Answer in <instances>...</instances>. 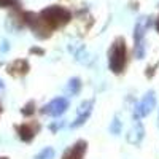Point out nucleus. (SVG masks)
Masks as SVG:
<instances>
[{
	"mask_svg": "<svg viewBox=\"0 0 159 159\" xmlns=\"http://www.w3.org/2000/svg\"><path fill=\"white\" fill-rule=\"evenodd\" d=\"M40 18L43 19V22L48 25L51 30H54L57 27L65 25L72 19V13L67 8H64V7L51 5V7H46L45 10L40 11Z\"/></svg>",
	"mask_w": 159,
	"mask_h": 159,
	"instance_id": "nucleus-1",
	"label": "nucleus"
},
{
	"mask_svg": "<svg viewBox=\"0 0 159 159\" xmlns=\"http://www.w3.org/2000/svg\"><path fill=\"white\" fill-rule=\"evenodd\" d=\"M126 57H127L126 42H124L123 37H118L108 49V67H110V70L116 75L123 73L124 67H126Z\"/></svg>",
	"mask_w": 159,
	"mask_h": 159,
	"instance_id": "nucleus-2",
	"label": "nucleus"
},
{
	"mask_svg": "<svg viewBox=\"0 0 159 159\" xmlns=\"http://www.w3.org/2000/svg\"><path fill=\"white\" fill-rule=\"evenodd\" d=\"M150 27V18H140L134 27V54L137 59L145 57V34Z\"/></svg>",
	"mask_w": 159,
	"mask_h": 159,
	"instance_id": "nucleus-3",
	"label": "nucleus"
},
{
	"mask_svg": "<svg viewBox=\"0 0 159 159\" xmlns=\"http://www.w3.org/2000/svg\"><path fill=\"white\" fill-rule=\"evenodd\" d=\"M22 19L34 30V34L38 38H48L51 35V29L43 22V19L40 18V15H35V13H32V11H24Z\"/></svg>",
	"mask_w": 159,
	"mask_h": 159,
	"instance_id": "nucleus-4",
	"label": "nucleus"
},
{
	"mask_svg": "<svg viewBox=\"0 0 159 159\" xmlns=\"http://www.w3.org/2000/svg\"><path fill=\"white\" fill-rule=\"evenodd\" d=\"M154 105H156L154 91H150V92H147V94L143 96V99L135 105V108H134V118H135V119H140V118H143V116H147L148 113L153 111Z\"/></svg>",
	"mask_w": 159,
	"mask_h": 159,
	"instance_id": "nucleus-5",
	"label": "nucleus"
},
{
	"mask_svg": "<svg viewBox=\"0 0 159 159\" xmlns=\"http://www.w3.org/2000/svg\"><path fill=\"white\" fill-rule=\"evenodd\" d=\"M69 108V100L65 97H56L52 99L49 103H46L45 107L42 108V113L43 115H49L52 118H59L62 116Z\"/></svg>",
	"mask_w": 159,
	"mask_h": 159,
	"instance_id": "nucleus-6",
	"label": "nucleus"
},
{
	"mask_svg": "<svg viewBox=\"0 0 159 159\" xmlns=\"http://www.w3.org/2000/svg\"><path fill=\"white\" fill-rule=\"evenodd\" d=\"M92 107H94V100H86V102H83L81 105H80L78 116L72 123V127H80L81 124H84L88 121V118L91 116V113H92Z\"/></svg>",
	"mask_w": 159,
	"mask_h": 159,
	"instance_id": "nucleus-7",
	"label": "nucleus"
},
{
	"mask_svg": "<svg viewBox=\"0 0 159 159\" xmlns=\"http://www.w3.org/2000/svg\"><path fill=\"white\" fill-rule=\"evenodd\" d=\"M88 148V142L86 140H78L73 147L67 148L62 156V159H83L84 153Z\"/></svg>",
	"mask_w": 159,
	"mask_h": 159,
	"instance_id": "nucleus-8",
	"label": "nucleus"
},
{
	"mask_svg": "<svg viewBox=\"0 0 159 159\" xmlns=\"http://www.w3.org/2000/svg\"><path fill=\"white\" fill-rule=\"evenodd\" d=\"M30 70V65L25 59H16L8 65V73L13 76H24Z\"/></svg>",
	"mask_w": 159,
	"mask_h": 159,
	"instance_id": "nucleus-9",
	"label": "nucleus"
},
{
	"mask_svg": "<svg viewBox=\"0 0 159 159\" xmlns=\"http://www.w3.org/2000/svg\"><path fill=\"white\" fill-rule=\"evenodd\" d=\"M16 130H18L19 139H21L22 142H25V143L32 142L34 137H35V129H34L30 124H21V126L16 127Z\"/></svg>",
	"mask_w": 159,
	"mask_h": 159,
	"instance_id": "nucleus-10",
	"label": "nucleus"
},
{
	"mask_svg": "<svg viewBox=\"0 0 159 159\" xmlns=\"http://www.w3.org/2000/svg\"><path fill=\"white\" fill-rule=\"evenodd\" d=\"M80 89H81V80L80 78H72L70 81H69V86H67V92L72 96L78 94Z\"/></svg>",
	"mask_w": 159,
	"mask_h": 159,
	"instance_id": "nucleus-11",
	"label": "nucleus"
},
{
	"mask_svg": "<svg viewBox=\"0 0 159 159\" xmlns=\"http://www.w3.org/2000/svg\"><path fill=\"white\" fill-rule=\"evenodd\" d=\"M135 121H137V123H135V127H137V130H132V132H130V134H134V135H135V139L132 140L130 143H135V145H139V143L142 142V139H143L145 130H143V126L139 123V119H135Z\"/></svg>",
	"mask_w": 159,
	"mask_h": 159,
	"instance_id": "nucleus-12",
	"label": "nucleus"
},
{
	"mask_svg": "<svg viewBox=\"0 0 159 159\" xmlns=\"http://www.w3.org/2000/svg\"><path fill=\"white\" fill-rule=\"evenodd\" d=\"M35 159H54V150L51 147H46L35 156Z\"/></svg>",
	"mask_w": 159,
	"mask_h": 159,
	"instance_id": "nucleus-13",
	"label": "nucleus"
},
{
	"mask_svg": "<svg viewBox=\"0 0 159 159\" xmlns=\"http://www.w3.org/2000/svg\"><path fill=\"white\" fill-rule=\"evenodd\" d=\"M34 110H35V103L30 100V102H29V103H27V105H25V107L21 110V113H22L24 116H30V115L34 113Z\"/></svg>",
	"mask_w": 159,
	"mask_h": 159,
	"instance_id": "nucleus-14",
	"label": "nucleus"
},
{
	"mask_svg": "<svg viewBox=\"0 0 159 159\" xmlns=\"http://www.w3.org/2000/svg\"><path fill=\"white\" fill-rule=\"evenodd\" d=\"M110 132H111L113 135H118L119 132H121V124H119L118 118H115V119H113V123H111V126H110Z\"/></svg>",
	"mask_w": 159,
	"mask_h": 159,
	"instance_id": "nucleus-15",
	"label": "nucleus"
},
{
	"mask_svg": "<svg viewBox=\"0 0 159 159\" xmlns=\"http://www.w3.org/2000/svg\"><path fill=\"white\" fill-rule=\"evenodd\" d=\"M8 7H19V0H0V8Z\"/></svg>",
	"mask_w": 159,
	"mask_h": 159,
	"instance_id": "nucleus-16",
	"label": "nucleus"
},
{
	"mask_svg": "<svg viewBox=\"0 0 159 159\" xmlns=\"http://www.w3.org/2000/svg\"><path fill=\"white\" fill-rule=\"evenodd\" d=\"M30 52H37V54H43V51L42 49H37V48H32Z\"/></svg>",
	"mask_w": 159,
	"mask_h": 159,
	"instance_id": "nucleus-17",
	"label": "nucleus"
},
{
	"mask_svg": "<svg viewBox=\"0 0 159 159\" xmlns=\"http://www.w3.org/2000/svg\"><path fill=\"white\" fill-rule=\"evenodd\" d=\"M156 29H157V32H159V16H157V21H156Z\"/></svg>",
	"mask_w": 159,
	"mask_h": 159,
	"instance_id": "nucleus-18",
	"label": "nucleus"
},
{
	"mask_svg": "<svg viewBox=\"0 0 159 159\" xmlns=\"http://www.w3.org/2000/svg\"><path fill=\"white\" fill-rule=\"evenodd\" d=\"M3 88V83H2V80H0V89H2Z\"/></svg>",
	"mask_w": 159,
	"mask_h": 159,
	"instance_id": "nucleus-19",
	"label": "nucleus"
},
{
	"mask_svg": "<svg viewBox=\"0 0 159 159\" xmlns=\"http://www.w3.org/2000/svg\"><path fill=\"white\" fill-rule=\"evenodd\" d=\"M0 159H8V157H0Z\"/></svg>",
	"mask_w": 159,
	"mask_h": 159,
	"instance_id": "nucleus-20",
	"label": "nucleus"
},
{
	"mask_svg": "<svg viewBox=\"0 0 159 159\" xmlns=\"http://www.w3.org/2000/svg\"><path fill=\"white\" fill-rule=\"evenodd\" d=\"M0 113H2V107H0Z\"/></svg>",
	"mask_w": 159,
	"mask_h": 159,
	"instance_id": "nucleus-21",
	"label": "nucleus"
}]
</instances>
